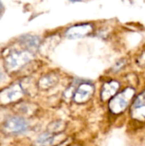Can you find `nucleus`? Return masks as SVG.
<instances>
[{"label": "nucleus", "instance_id": "obj_6", "mask_svg": "<svg viewBox=\"0 0 145 146\" xmlns=\"http://www.w3.org/2000/svg\"><path fill=\"white\" fill-rule=\"evenodd\" d=\"M94 87L89 83L81 84L74 93V100L77 103H84L87 101L93 94Z\"/></svg>", "mask_w": 145, "mask_h": 146}, {"label": "nucleus", "instance_id": "obj_1", "mask_svg": "<svg viewBox=\"0 0 145 146\" xmlns=\"http://www.w3.org/2000/svg\"><path fill=\"white\" fill-rule=\"evenodd\" d=\"M32 58L28 50H10L4 57V67L9 73H15L21 69Z\"/></svg>", "mask_w": 145, "mask_h": 146}, {"label": "nucleus", "instance_id": "obj_9", "mask_svg": "<svg viewBox=\"0 0 145 146\" xmlns=\"http://www.w3.org/2000/svg\"><path fill=\"white\" fill-rule=\"evenodd\" d=\"M118 88H119V83L116 81H109L108 83H105L103 86V91H102L103 99L106 100L111 98L114 94H115Z\"/></svg>", "mask_w": 145, "mask_h": 146}, {"label": "nucleus", "instance_id": "obj_3", "mask_svg": "<svg viewBox=\"0 0 145 146\" xmlns=\"http://www.w3.org/2000/svg\"><path fill=\"white\" fill-rule=\"evenodd\" d=\"M27 121L21 116H9L3 123L2 130L6 134H20L28 129Z\"/></svg>", "mask_w": 145, "mask_h": 146}, {"label": "nucleus", "instance_id": "obj_7", "mask_svg": "<svg viewBox=\"0 0 145 146\" xmlns=\"http://www.w3.org/2000/svg\"><path fill=\"white\" fill-rule=\"evenodd\" d=\"M132 115L135 119H145V92L135 100L132 108Z\"/></svg>", "mask_w": 145, "mask_h": 146}, {"label": "nucleus", "instance_id": "obj_8", "mask_svg": "<svg viewBox=\"0 0 145 146\" xmlns=\"http://www.w3.org/2000/svg\"><path fill=\"white\" fill-rule=\"evenodd\" d=\"M19 42L27 49H35L38 47L40 43V38L36 35L26 34L20 37Z\"/></svg>", "mask_w": 145, "mask_h": 146}, {"label": "nucleus", "instance_id": "obj_5", "mask_svg": "<svg viewBox=\"0 0 145 146\" xmlns=\"http://www.w3.org/2000/svg\"><path fill=\"white\" fill-rule=\"evenodd\" d=\"M93 32V26L90 23H80L68 27L65 32V36L70 39L80 38L91 34Z\"/></svg>", "mask_w": 145, "mask_h": 146}, {"label": "nucleus", "instance_id": "obj_4", "mask_svg": "<svg viewBox=\"0 0 145 146\" xmlns=\"http://www.w3.org/2000/svg\"><path fill=\"white\" fill-rule=\"evenodd\" d=\"M133 90L131 88H127L122 92L119 93L116 97L111 99L109 104V108L112 112L115 114H119L122 112L128 105L130 100L133 96Z\"/></svg>", "mask_w": 145, "mask_h": 146}, {"label": "nucleus", "instance_id": "obj_11", "mask_svg": "<svg viewBox=\"0 0 145 146\" xmlns=\"http://www.w3.org/2000/svg\"><path fill=\"white\" fill-rule=\"evenodd\" d=\"M3 12H4V6H3V3L1 2V0H0V19H1V17H2V15H3Z\"/></svg>", "mask_w": 145, "mask_h": 146}, {"label": "nucleus", "instance_id": "obj_2", "mask_svg": "<svg viewBox=\"0 0 145 146\" xmlns=\"http://www.w3.org/2000/svg\"><path fill=\"white\" fill-rule=\"evenodd\" d=\"M24 95V89L21 84H12L0 92V105H9L20 101Z\"/></svg>", "mask_w": 145, "mask_h": 146}, {"label": "nucleus", "instance_id": "obj_12", "mask_svg": "<svg viewBox=\"0 0 145 146\" xmlns=\"http://www.w3.org/2000/svg\"><path fill=\"white\" fill-rule=\"evenodd\" d=\"M69 1H71V2H79L81 0H69Z\"/></svg>", "mask_w": 145, "mask_h": 146}, {"label": "nucleus", "instance_id": "obj_10", "mask_svg": "<svg viewBox=\"0 0 145 146\" xmlns=\"http://www.w3.org/2000/svg\"><path fill=\"white\" fill-rule=\"evenodd\" d=\"M56 77L53 74H47V75H44L43 76L38 83V86L40 89H43V90H46L50 87H51L52 86H54V84L56 82Z\"/></svg>", "mask_w": 145, "mask_h": 146}]
</instances>
